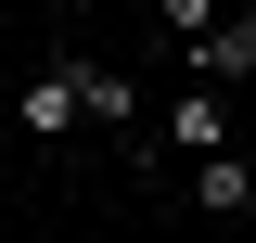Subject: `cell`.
Segmentation results:
<instances>
[{
    "mask_svg": "<svg viewBox=\"0 0 256 243\" xmlns=\"http://www.w3.org/2000/svg\"><path fill=\"white\" fill-rule=\"evenodd\" d=\"M166 141H192V154H230V102H218V90H180V102H166Z\"/></svg>",
    "mask_w": 256,
    "mask_h": 243,
    "instance_id": "cell-1",
    "label": "cell"
},
{
    "mask_svg": "<svg viewBox=\"0 0 256 243\" xmlns=\"http://www.w3.org/2000/svg\"><path fill=\"white\" fill-rule=\"evenodd\" d=\"M192 205H205V218H244V205H256V166H244V154H205Z\"/></svg>",
    "mask_w": 256,
    "mask_h": 243,
    "instance_id": "cell-2",
    "label": "cell"
},
{
    "mask_svg": "<svg viewBox=\"0 0 256 243\" xmlns=\"http://www.w3.org/2000/svg\"><path fill=\"white\" fill-rule=\"evenodd\" d=\"M26 128H38V141H64V128H77V64L26 77Z\"/></svg>",
    "mask_w": 256,
    "mask_h": 243,
    "instance_id": "cell-3",
    "label": "cell"
},
{
    "mask_svg": "<svg viewBox=\"0 0 256 243\" xmlns=\"http://www.w3.org/2000/svg\"><path fill=\"white\" fill-rule=\"evenodd\" d=\"M77 116H102V128H128V116H141V90H128L116 64H77Z\"/></svg>",
    "mask_w": 256,
    "mask_h": 243,
    "instance_id": "cell-4",
    "label": "cell"
},
{
    "mask_svg": "<svg viewBox=\"0 0 256 243\" xmlns=\"http://www.w3.org/2000/svg\"><path fill=\"white\" fill-rule=\"evenodd\" d=\"M192 64H205V77H256V13H218V38H205Z\"/></svg>",
    "mask_w": 256,
    "mask_h": 243,
    "instance_id": "cell-5",
    "label": "cell"
}]
</instances>
